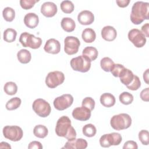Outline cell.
I'll list each match as a JSON object with an SVG mask.
<instances>
[{
  "instance_id": "6da1fadb",
  "label": "cell",
  "mask_w": 149,
  "mask_h": 149,
  "mask_svg": "<svg viewBox=\"0 0 149 149\" xmlns=\"http://www.w3.org/2000/svg\"><path fill=\"white\" fill-rule=\"evenodd\" d=\"M55 133L59 137H63L70 140L76 137V132L71 125V120L67 116H62L57 120Z\"/></svg>"
},
{
  "instance_id": "7a4b0ae2",
  "label": "cell",
  "mask_w": 149,
  "mask_h": 149,
  "mask_svg": "<svg viewBox=\"0 0 149 149\" xmlns=\"http://www.w3.org/2000/svg\"><path fill=\"white\" fill-rule=\"evenodd\" d=\"M149 3L143 1H137L132 6L130 20L134 24H140L144 20L149 19Z\"/></svg>"
},
{
  "instance_id": "3957f363",
  "label": "cell",
  "mask_w": 149,
  "mask_h": 149,
  "mask_svg": "<svg viewBox=\"0 0 149 149\" xmlns=\"http://www.w3.org/2000/svg\"><path fill=\"white\" fill-rule=\"evenodd\" d=\"M111 127L116 130L129 128L132 125V118L127 113H122L113 115L110 120Z\"/></svg>"
},
{
  "instance_id": "277c9868",
  "label": "cell",
  "mask_w": 149,
  "mask_h": 149,
  "mask_svg": "<svg viewBox=\"0 0 149 149\" xmlns=\"http://www.w3.org/2000/svg\"><path fill=\"white\" fill-rule=\"evenodd\" d=\"M19 42L24 47H29L32 49L40 48L42 44V40L34 35L27 32L22 33L19 37Z\"/></svg>"
},
{
  "instance_id": "5b68a950",
  "label": "cell",
  "mask_w": 149,
  "mask_h": 149,
  "mask_svg": "<svg viewBox=\"0 0 149 149\" xmlns=\"http://www.w3.org/2000/svg\"><path fill=\"white\" fill-rule=\"evenodd\" d=\"M70 64L74 70L82 73L88 72L91 68V61L83 55L72 58Z\"/></svg>"
},
{
  "instance_id": "8992f818",
  "label": "cell",
  "mask_w": 149,
  "mask_h": 149,
  "mask_svg": "<svg viewBox=\"0 0 149 149\" xmlns=\"http://www.w3.org/2000/svg\"><path fill=\"white\" fill-rule=\"evenodd\" d=\"M32 107L35 113L42 118L48 116L51 111V108L49 104L42 98L35 100L33 103Z\"/></svg>"
},
{
  "instance_id": "52a82bcc",
  "label": "cell",
  "mask_w": 149,
  "mask_h": 149,
  "mask_svg": "<svg viewBox=\"0 0 149 149\" xmlns=\"http://www.w3.org/2000/svg\"><path fill=\"white\" fill-rule=\"evenodd\" d=\"M3 136L12 141H17L21 140L23 132L22 128L18 126H5L2 130Z\"/></svg>"
},
{
  "instance_id": "ba28073f",
  "label": "cell",
  "mask_w": 149,
  "mask_h": 149,
  "mask_svg": "<svg viewBox=\"0 0 149 149\" xmlns=\"http://www.w3.org/2000/svg\"><path fill=\"white\" fill-rule=\"evenodd\" d=\"M122 140V137L120 134L113 132L102 135L100 139V144L101 147L107 148L111 146H118Z\"/></svg>"
},
{
  "instance_id": "9c48e42d",
  "label": "cell",
  "mask_w": 149,
  "mask_h": 149,
  "mask_svg": "<svg viewBox=\"0 0 149 149\" xmlns=\"http://www.w3.org/2000/svg\"><path fill=\"white\" fill-rule=\"evenodd\" d=\"M64 80V74L62 72L55 70L48 73L45 78V84L49 88H54L62 84Z\"/></svg>"
},
{
  "instance_id": "30bf717a",
  "label": "cell",
  "mask_w": 149,
  "mask_h": 149,
  "mask_svg": "<svg viewBox=\"0 0 149 149\" xmlns=\"http://www.w3.org/2000/svg\"><path fill=\"white\" fill-rule=\"evenodd\" d=\"M128 38L137 48L143 47L146 43V37L144 34L137 29H133L128 33Z\"/></svg>"
},
{
  "instance_id": "8fae6325",
  "label": "cell",
  "mask_w": 149,
  "mask_h": 149,
  "mask_svg": "<svg viewBox=\"0 0 149 149\" xmlns=\"http://www.w3.org/2000/svg\"><path fill=\"white\" fill-rule=\"evenodd\" d=\"M73 102L72 95L69 94H65L55 98L53 104L55 109L58 111H63L70 107Z\"/></svg>"
},
{
  "instance_id": "7c38bea8",
  "label": "cell",
  "mask_w": 149,
  "mask_h": 149,
  "mask_svg": "<svg viewBox=\"0 0 149 149\" xmlns=\"http://www.w3.org/2000/svg\"><path fill=\"white\" fill-rule=\"evenodd\" d=\"M80 45L79 40L74 36H67L64 40V51L68 55H73L78 52Z\"/></svg>"
},
{
  "instance_id": "4fadbf2b",
  "label": "cell",
  "mask_w": 149,
  "mask_h": 149,
  "mask_svg": "<svg viewBox=\"0 0 149 149\" xmlns=\"http://www.w3.org/2000/svg\"><path fill=\"white\" fill-rule=\"evenodd\" d=\"M72 114L74 119L80 121H86L90 118L91 111L86 107L81 106L74 108Z\"/></svg>"
},
{
  "instance_id": "5bb4252c",
  "label": "cell",
  "mask_w": 149,
  "mask_h": 149,
  "mask_svg": "<svg viewBox=\"0 0 149 149\" xmlns=\"http://www.w3.org/2000/svg\"><path fill=\"white\" fill-rule=\"evenodd\" d=\"M57 6L52 2H45L41 5V13L45 17H53L57 13Z\"/></svg>"
},
{
  "instance_id": "9a60e30c",
  "label": "cell",
  "mask_w": 149,
  "mask_h": 149,
  "mask_svg": "<svg viewBox=\"0 0 149 149\" xmlns=\"http://www.w3.org/2000/svg\"><path fill=\"white\" fill-rule=\"evenodd\" d=\"M87 142L85 139L79 138L68 140L63 148L66 149H84L87 147Z\"/></svg>"
},
{
  "instance_id": "2e32d148",
  "label": "cell",
  "mask_w": 149,
  "mask_h": 149,
  "mask_svg": "<svg viewBox=\"0 0 149 149\" xmlns=\"http://www.w3.org/2000/svg\"><path fill=\"white\" fill-rule=\"evenodd\" d=\"M44 49L48 53L57 54L60 52L61 44L55 38H50L45 42Z\"/></svg>"
},
{
  "instance_id": "e0dca14e",
  "label": "cell",
  "mask_w": 149,
  "mask_h": 149,
  "mask_svg": "<svg viewBox=\"0 0 149 149\" xmlns=\"http://www.w3.org/2000/svg\"><path fill=\"white\" fill-rule=\"evenodd\" d=\"M77 20L82 25H89L94 22V16L90 10H82L78 14Z\"/></svg>"
},
{
  "instance_id": "ac0fdd59",
  "label": "cell",
  "mask_w": 149,
  "mask_h": 149,
  "mask_svg": "<svg viewBox=\"0 0 149 149\" xmlns=\"http://www.w3.org/2000/svg\"><path fill=\"white\" fill-rule=\"evenodd\" d=\"M101 36L102 38L107 41H113L117 36L115 29L111 26H106L101 30Z\"/></svg>"
},
{
  "instance_id": "d6986e66",
  "label": "cell",
  "mask_w": 149,
  "mask_h": 149,
  "mask_svg": "<svg viewBox=\"0 0 149 149\" xmlns=\"http://www.w3.org/2000/svg\"><path fill=\"white\" fill-rule=\"evenodd\" d=\"M24 23L27 27L34 29L38 24V16L34 13H28L24 17Z\"/></svg>"
},
{
  "instance_id": "ffe728a7",
  "label": "cell",
  "mask_w": 149,
  "mask_h": 149,
  "mask_svg": "<svg viewBox=\"0 0 149 149\" xmlns=\"http://www.w3.org/2000/svg\"><path fill=\"white\" fill-rule=\"evenodd\" d=\"M100 102L105 107L109 108L113 106L116 100L113 95L109 93H103L100 97Z\"/></svg>"
},
{
  "instance_id": "44dd1931",
  "label": "cell",
  "mask_w": 149,
  "mask_h": 149,
  "mask_svg": "<svg viewBox=\"0 0 149 149\" xmlns=\"http://www.w3.org/2000/svg\"><path fill=\"white\" fill-rule=\"evenodd\" d=\"M134 74L130 69L125 68L120 74L119 78L121 83L126 86L130 84L133 80Z\"/></svg>"
},
{
  "instance_id": "7402d4cb",
  "label": "cell",
  "mask_w": 149,
  "mask_h": 149,
  "mask_svg": "<svg viewBox=\"0 0 149 149\" xmlns=\"http://www.w3.org/2000/svg\"><path fill=\"white\" fill-rule=\"evenodd\" d=\"M61 27L63 30L66 32L73 31L76 27L74 21L70 17H63L61 20Z\"/></svg>"
},
{
  "instance_id": "603a6c76",
  "label": "cell",
  "mask_w": 149,
  "mask_h": 149,
  "mask_svg": "<svg viewBox=\"0 0 149 149\" xmlns=\"http://www.w3.org/2000/svg\"><path fill=\"white\" fill-rule=\"evenodd\" d=\"M81 37L85 42L91 43L95 40L96 34L93 29L91 28H86L83 31Z\"/></svg>"
},
{
  "instance_id": "cb8c5ba5",
  "label": "cell",
  "mask_w": 149,
  "mask_h": 149,
  "mask_svg": "<svg viewBox=\"0 0 149 149\" xmlns=\"http://www.w3.org/2000/svg\"><path fill=\"white\" fill-rule=\"evenodd\" d=\"M83 55L87 57L91 62L95 60L98 56V51L96 48L88 46L84 48L82 51Z\"/></svg>"
},
{
  "instance_id": "d4e9b609",
  "label": "cell",
  "mask_w": 149,
  "mask_h": 149,
  "mask_svg": "<svg viewBox=\"0 0 149 149\" xmlns=\"http://www.w3.org/2000/svg\"><path fill=\"white\" fill-rule=\"evenodd\" d=\"M18 61L22 63H28L31 59V55L29 51L26 49H22L17 53Z\"/></svg>"
},
{
  "instance_id": "484cf974",
  "label": "cell",
  "mask_w": 149,
  "mask_h": 149,
  "mask_svg": "<svg viewBox=\"0 0 149 149\" xmlns=\"http://www.w3.org/2000/svg\"><path fill=\"white\" fill-rule=\"evenodd\" d=\"M33 133L36 137L43 139L48 135V130L47 127L44 125H37L34 127Z\"/></svg>"
},
{
  "instance_id": "4316f807",
  "label": "cell",
  "mask_w": 149,
  "mask_h": 149,
  "mask_svg": "<svg viewBox=\"0 0 149 149\" xmlns=\"http://www.w3.org/2000/svg\"><path fill=\"white\" fill-rule=\"evenodd\" d=\"M17 36L16 31L11 28H8L6 29L3 34V38L4 41L8 42H12L15 41Z\"/></svg>"
},
{
  "instance_id": "83f0119b",
  "label": "cell",
  "mask_w": 149,
  "mask_h": 149,
  "mask_svg": "<svg viewBox=\"0 0 149 149\" xmlns=\"http://www.w3.org/2000/svg\"><path fill=\"white\" fill-rule=\"evenodd\" d=\"M22 103L21 99L17 97L12 98L6 104L5 107L9 111L15 110L18 108Z\"/></svg>"
},
{
  "instance_id": "f1b7e54d",
  "label": "cell",
  "mask_w": 149,
  "mask_h": 149,
  "mask_svg": "<svg viewBox=\"0 0 149 149\" xmlns=\"http://www.w3.org/2000/svg\"><path fill=\"white\" fill-rule=\"evenodd\" d=\"M83 134L88 137H91L95 135L97 129L95 126L91 123L86 124L82 128Z\"/></svg>"
},
{
  "instance_id": "f546056e",
  "label": "cell",
  "mask_w": 149,
  "mask_h": 149,
  "mask_svg": "<svg viewBox=\"0 0 149 149\" xmlns=\"http://www.w3.org/2000/svg\"><path fill=\"white\" fill-rule=\"evenodd\" d=\"M5 93L9 95H15L17 91V86L15 82L8 81L6 82L3 87Z\"/></svg>"
},
{
  "instance_id": "4dcf8cb0",
  "label": "cell",
  "mask_w": 149,
  "mask_h": 149,
  "mask_svg": "<svg viewBox=\"0 0 149 149\" xmlns=\"http://www.w3.org/2000/svg\"><path fill=\"white\" fill-rule=\"evenodd\" d=\"M113 65V61L109 57H104L101 59L100 66L102 70H104L105 72H110Z\"/></svg>"
},
{
  "instance_id": "1f68e13d",
  "label": "cell",
  "mask_w": 149,
  "mask_h": 149,
  "mask_svg": "<svg viewBox=\"0 0 149 149\" xmlns=\"http://www.w3.org/2000/svg\"><path fill=\"white\" fill-rule=\"evenodd\" d=\"M2 16L7 22H12L15 17V11L10 7H6L2 11Z\"/></svg>"
},
{
  "instance_id": "d6a6232c",
  "label": "cell",
  "mask_w": 149,
  "mask_h": 149,
  "mask_svg": "<svg viewBox=\"0 0 149 149\" xmlns=\"http://www.w3.org/2000/svg\"><path fill=\"white\" fill-rule=\"evenodd\" d=\"M119 99L122 104L124 105H129L132 103L133 101V96L130 93L124 91L119 95Z\"/></svg>"
},
{
  "instance_id": "836d02e7",
  "label": "cell",
  "mask_w": 149,
  "mask_h": 149,
  "mask_svg": "<svg viewBox=\"0 0 149 149\" xmlns=\"http://www.w3.org/2000/svg\"><path fill=\"white\" fill-rule=\"evenodd\" d=\"M61 9L65 13H70L74 10V5L70 1H63L60 5Z\"/></svg>"
},
{
  "instance_id": "e575fe53",
  "label": "cell",
  "mask_w": 149,
  "mask_h": 149,
  "mask_svg": "<svg viewBox=\"0 0 149 149\" xmlns=\"http://www.w3.org/2000/svg\"><path fill=\"white\" fill-rule=\"evenodd\" d=\"M125 68H126L122 64L114 63V65H113L110 72H111L113 76L116 77H119L120 74L122 73V72L123 71V70Z\"/></svg>"
},
{
  "instance_id": "d590c367",
  "label": "cell",
  "mask_w": 149,
  "mask_h": 149,
  "mask_svg": "<svg viewBox=\"0 0 149 149\" xmlns=\"http://www.w3.org/2000/svg\"><path fill=\"white\" fill-rule=\"evenodd\" d=\"M139 139L141 143L145 146L149 144V133L147 130H141L139 133Z\"/></svg>"
},
{
  "instance_id": "8d00e7d4",
  "label": "cell",
  "mask_w": 149,
  "mask_h": 149,
  "mask_svg": "<svg viewBox=\"0 0 149 149\" xmlns=\"http://www.w3.org/2000/svg\"><path fill=\"white\" fill-rule=\"evenodd\" d=\"M140 86H141V81L140 80L139 77L137 76L134 75L133 81L130 84L126 86V87L130 90L135 91L138 90L140 87Z\"/></svg>"
},
{
  "instance_id": "74e56055",
  "label": "cell",
  "mask_w": 149,
  "mask_h": 149,
  "mask_svg": "<svg viewBox=\"0 0 149 149\" xmlns=\"http://www.w3.org/2000/svg\"><path fill=\"white\" fill-rule=\"evenodd\" d=\"M81 105L82 106L89 109L91 111L94 109L95 107V101L93 98L87 97L83 100Z\"/></svg>"
},
{
  "instance_id": "f35d334b",
  "label": "cell",
  "mask_w": 149,
  "mask_h": 149,
  "mask_svg": "<svg viewBox=\"0 0 149 149\" xmlns=\"http://www.w3.org/2000/svg\"><path fill=\"white\" fill-rule=\"evenodd\" d=\"M38 1L39 0H20V5L23 9L27 10L33 8L34 4Z\"/></svg>"
},
{
  "instance_id": "ab89813d",
  "label": "cell",
  "mask_w": 149,
  "mask_h": 149,
  "mask_svg": "<svg viewBox=\"0 0 149 149\" xmlns=\"http://www.w3.org/2000/svg\"><path fill=\"white\" fill-rule=\"evenodd\" d=\"M138 148L137 144L136 141L133 140H129L125 143L123 148L126 149V148H133V149H137Z\"/></svg>"
},
{
  "instance_id": "60d3db41",
  "label": "cell",
  "mask_w": 149,
  "mask_h": 149,
  "mask_svg": "<svg viewBox=\"0 0 149 149\" xmlns=\"http://www.w3.org/2000/svg\"><path fill=\"white\" fill-rule=\"evenodd\" d=\"M29 149H42V146L41 143L37 141H31L28 146Z\"/></svg>"
},
{
  "instance_id": "b9f144b4",
  "label": "cell",
  "mask_w": 149,
  "mask_h": 149,
  "mask_svg": "<svg viewBox=\"0 0 149 149\" xmlns=\"http://www.w3.org/2000/svg\"><path fill=\"white\" fill-rule=\"evenodd\" d=\"M140 98L144 101H148V88L147 87L145 89L143 90L140 93Z\"/></svg>"
},
{
  "instance_id": "7bdbcfd3",
  "label": "cell",
  "mask_w": 149,
  "mask_h": 149,
  "mask_svg": "<svg viewBox=\"0 0 149 149\" xmlns=\"http://www.w3.org/2000/svg\"><path fill=\"white\" fill-rule=\"evenodd\" d=\"M116 2L118 6L120 8L126 7L130 3V0H116Z\"/></svg>"
},
{
  "instance_id": "ee69618b",
  "label": "cell",
  "mask_w": 149,
  "mask_h": 149,
  "mask_svg": "<svg viewBox=\"0 0 149 149\" xmlns=\"http://www.w3.org/2000/svg\"><path fill=\"white\" fill-rule=\"evenodd\" d=\"M148 29H149V24L148 23L144 24L141 27V32L144 34L146 37H148Z\"/></svg>"
},
{
  "instance_id": "f6af8a7d",
  "label": "cell",
  "mask_w": 149,
  "mask_h": 149,
  "mask_svg": "<svg viewBox=\"0 0 149 149\" xmlns=\"http://www.w3.org/2000/svg\"><path fill=\"white\" fill-rule=\"evenodd\" d=\"M143 79L146 83L148 84V69H147L146 72L143 73Z\"/></svg>"
},
{
  "instance_id": "bcb514c9",
  "label": "cell",
  "mask_w": 149,
  "mask_h": 149,
  "mask_svg": "<svg viewBox=\"0 0 149 149\" xmlns=\"http://www.w3.org/2000/svg\"><path fill=\"white\" fill-rule=\"evenodd\" d=\"M0 148H11L10 146L6 142H1L0 143Z\"/></svg>"
}]
</instances>
